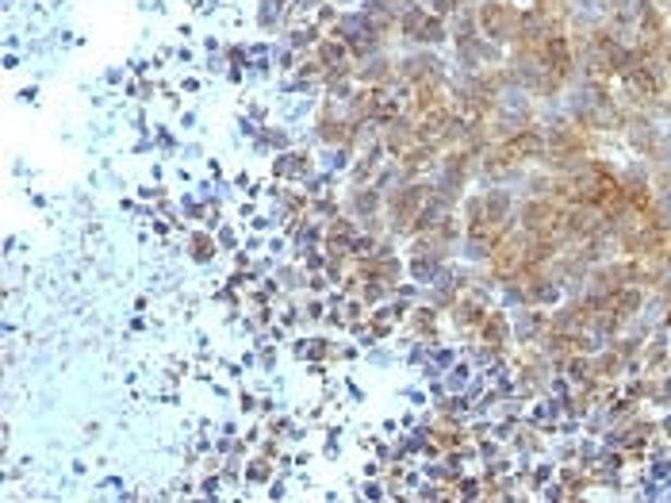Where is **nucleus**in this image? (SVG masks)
<instances>
[{
	"label": "nucleus",
	"instance_id": "obj_18",
	"mask_svg": "<svg viewBox=\"0 0 671 503\" xmlns=\"http://www.w3.org/2000/svg\"><path fill=\"white\" fill-rule=\"evenodd\" d=\"M407 4H411V0H364V12H369L376 24L388 27V32H396V24L407 12Z\"/></svg>",
	"mask_w": 671,
	"mask_h": 503
},
{
	"label": "nucleus",
	"instance_id": "obj_1",
	"mask_svg": "<svg viewBox=\"0 0 671 503\" xmlns=\"http://www.w3.org/2000/svg\"><path fill=\"white\" fill-rule=\"evenodd\" d=\"M560 108L580 127L595 131V135H622L625 131V108L618 100L614 82H587V77H580L575 85H568V93L560 97Z\"/></svg>",
	"mask_w": 671,
	"mask_h": 503
},
{
	"label": "nucleus",
	"instance_id": "obj_15",
	"mask_svg": "<svg viewBox=\"0 0 671 503\" xmlns=\"http://www.w3.org/2000/svg\"><path fill=\"white\" fill-rule=\"evenodd\" d=\"M476 334H480V346H484L487 357H502L510 346H514V323H510V311L492 308Z\"/></svg>",
	"mask_w": 671,
	"mask_h": 503
},
{
	"label": "nucleus",
	"instance_id": "obj_9",
	"mask_svg": "<svg viewBox=\"0 0 671 503\" xmlns=\"http://www.w3.org/2000/svg\"><path fill=\"white\" fill-rule=\"evenodd\" d=\"M315 135L323 147L331 150H357V143H361V127H357L353 120H349L346 112V100H326L323 108H319L315 115Z\"/></svg>",
	"mask_w": 671,
	"mask_h": 503
},
{
	"label": "nucleus",
	"instance_id": "obj_5",
	"mask_svg": "<svg viewBox=\"0 0 671 503\" xmlns=\"http://www.w3.org/2000/svg\"><path fill=\"white\" fill-rule=\"evenodd\" d=\"M568 204L557 196H522L514 211V223L534 238H560Z\"/></svg>",
	"mask_w": 671,
	"mask_h": 503
},
{
	"label": "nucleus",
	"instance_id": "obj_19",
	"mask_svg": "<svg viewBox=\"0 0 671 503\" xmlns=\"http://www.w3.org/2000/svg\"><path fill=\"white\" fill-rule=\"evenodd\" d=\"M449 24V42H457V39H469V35H480V20H476V9L472 4H464L457 16H449L445 20Z\"/></svg>",
	"mask_w": 671,
	"mask_h": 503
},
{
	"label": "nucleus",
	"instance_id": "obj_13",
	"mask_svg": "<svg viewBox=\"0 0 671 503\" xmlns=\"http://www.w3.org/2000/svg\"><path fill=\"white\" fill-rule=\"evenodd\" d=\"M453 58L461 74H480V70H492V65L507 62V47L492 42L487 35H469V39L453 42Z\"/></svg>",
	"mask_w": 671,
	"mask_h": 503
},
{
	"label": "nucleus",
	"instance_id": "obj_20",
	"mask_svg": "<svg viewBox=\"0 0 671 503\" xmlns=\"http://www.w3.org/2000/svg\"><path fill=\"white\" fill-rule=\"evenodd\" d=\"M464 439H469V434H464L461 422H437V427L430 430V442H434V446H442V450H457Z\"/></svg>",
	"mask_w": 671,
	"mask_h": 503
},
{
	"label": "nucleus",
	"instance_id": "obj_2",
	"mask_svg": "<svg viewBox=\"0 0 671 503\" xmlns=\"http://www.w3.org/2000/svg\"><path fill=\"white\" fill-rule=\"evenodd\" d=\"M568 204H591V208H607L618 196V165L602 155H591L564 177Z\"/></svg>",
	"mask_w": 671,
	"mask_h": 503
},
{
	"label": "nucleus",
	"instance_id": "obj_22",
	"mask_svg": "<svg viewBox=\"0 0 671 503\" xmlns=\"http://www.w3.org/2000/svg\"><path fill=\"white\" fill-rule=\"evenodd\" d=\"M663 65H668V77H671V39H668V47H663Z\"/></svg>",
	"mask_w": 671,
	"mask_h": 503
},
{
	"label": "nucleus",
	"instance_id": "obj_3",
	"mask_svg": "<svg viewBox=\"0 0 671 503\" xmlns=\"http://www.w3.org/2000/svg\"><path fill=\"white\" fill-rule=\"evenodd\" d=\"M430 188H434L430 177H411L384 193V223H388V235H403V238L414 235L422 208H426V200H430Z\"/></svg>",
	"mask_w": 671,
	"mask_h": 503
},
{
	"label": "nucleus",
	"instance_id": "obj_4",
	"mask_svg": "<svg viewBox=\"0 0 671 503\" xmlns=\"http://www.w3.org/2000/svg\"><path fill=\"white\" fill-rule=\"evenodd\" d=\"M331 35H338V39L353 50L357 62H361V58L384 54V50H388V39L396 32H388V27L376 24V20H372L364 9H357V12H341V16L334 20Z\"/></svg>",
	"mask_w": 671,
	"mask_h": 503
},
{
	"label": "nucleus",
	"instance_id": "obj_11",
	"mask_svg": "<svg viewBox=\"0 0 671 503\" xmlns=\"http://www.w3.org/2000/svg\"><path fill=\"white\" fill-rule=\"evenodd\" d=\"M618 196H622L625 208L641 211V216L653 208V200H656V193H653V165H648L645 158H637V162H625L622 170H618Z\"/></svg>",
	"mask_w": 671,
	"mask_h": 503
},
{
	"label": "nucleus",
	"instance_id": "obj_16",
	"mask_svg": "<svg viewBox=\"0 0 671 503\" xmlns=\"http://www.w3.org/2000/svg\"><path fill=\"white\" fill-rule=\"evenodd\" d=\"M353 82L372 85V89H392V85L403 82V77H399V62H396V58L372 54V58H361V62H357Z\"/></svg>",
	"mask_w": 671,
	"mask_h": 503
},
{
	"label": "nucleus",
	"instance_id": "obj_7",
	"mask_svg": "<svg viewBox=\"0 0 671 503\" xmlns=\"http://www.w3.org/2000/svg\"><path fill=\"white\" fill-rule=\"evenodd\" d=\"M396 32H399V39L411 42V47H442V42H449V24H445L437 12H430L426 4H419V0L407 4Z\"/></svg>",
	"mask_w": 671,
	"mask_h": 503
},
{
	"label": "nucleus",
	"instance_id": "obj_17",
	"mask_svg": "<svg viewBox=\"0 0 671 503\" xmlns=\"http://www.w3.org/2000/svg\"><path fill=\"white\" fill-rule=\"evenodd\" d=\"M487 311H492V300H480V296H461V300L449 308V319H453L457 331H480V323L487 319Z\"/></svg>",
	"mask_w": 671,
	"mask_h": 503
},
{
	"label": "nucleus",
	"instance_id": "obj_6",
	"mask_svg": "<svg viewBox=\"0 0 671 503\" xmlns=\"http://www.w3.org/2000/svg\"><path fill=\"white\" fill-rule=\"evenodd\" d=\"M341 211H346L357 228H364L376 238L388 231V223H384V188L376 185V181H353V185L346 188Z\"/></svg>",
	"mask_w": 671,
	"mask_h": 503
},
{
	"label": "nucleus",
	"instance_id": "obj_8",
	"mask_svg": "<svg viewBox=\"0 0 671 503\" xmlns=\"http://www.w3.org/2000/svg\"><path fill=\"white\" fill-rule=\"evenodd\" d=\"M480 35H487L499 47H514L518 27H522V9L514 0H480L476 4Z\"/></svg>",
	"mask_w": 671,
	"mask_h": 503
},
{
	"label": "nucleus",
	"instance_id": "obj_10",
	"mask_svg": "<svg viewBox=\"0 0 671 503\" xmlns=\"http://www.w3.org/2000/svg\"><path fill=\"white\" fill-rule=\"evenodd\" d=\"M399 77L407 85H449V62L434 47H414L411 54L399 58Z\"/></svg>",
	"mask_w": 671,
	"mask_h": 503
},
{
	"label": "nucleus",
	"instance_id": "obj_12",
	"mask_svg": "<svg viewBox=\"0 0 671 503\" xmlns=\"http://www.w3.org/2000/svg\"><path fill=\"white\" fill-rule=\"evenodd\" d=\"M633 273H637V261L633 258H607V261H599V266L591 269V277H587V284H583V293L587 296H595V300H607V296H614V293H622L625 284H633Z\"/></svg>",
	"mask_w": 671,
	"mask_h": 503
},
{
	"label": "nucleus",
	"instance_id": "obj_21",
	"mask_svg": "<svg viewBox=\"0 0 671 503\" xmlns=\"http://www.w3.org/2000/svg\"><path fill=\"white\" fill-rule=\"evenodd\" d=\"M464 4H469V0H430V12H437L442 20H449V16H457ZM472 9H476V4H472Z\"/></svg>",
	"mask_w": 671,
	"mask_h": 503
},
{
	"label": "nucleus",
	"instance_id": "obj_14",
	"mask_svg": "<svg viewBox=\"0 0 671 503\" xmlns=\"http://www.w3.org/2000/svg\"><path fill=\"white\" fill-rule=\"evenodd\" d=\"M510 323H514V346H542V339L549 334V308H510Z\"/></svg>",
	"mask_w": 671,
	"mask_h": 503
}]
</instances>
